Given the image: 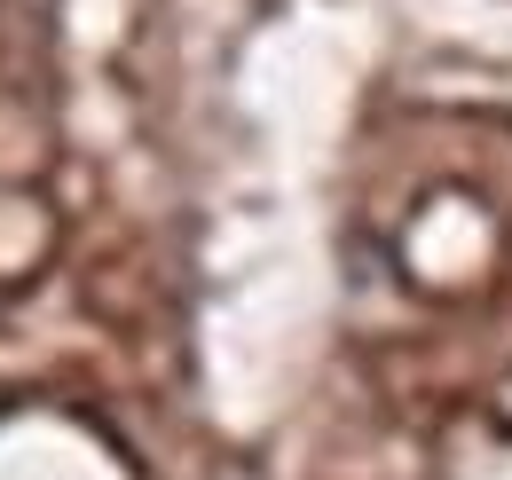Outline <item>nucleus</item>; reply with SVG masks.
<instances>
[]
</instances>
